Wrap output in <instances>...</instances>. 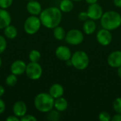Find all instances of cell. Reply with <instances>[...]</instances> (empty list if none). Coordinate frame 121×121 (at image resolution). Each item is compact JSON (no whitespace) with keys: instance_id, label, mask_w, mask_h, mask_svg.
Instances as JSON below:
<instances>
[{"instance_id":"6da1fadb","label":"cell","mask_w":121,"mask_h":121,"mask_svg":"<svg viewBox=\"0 0 121 121\" xmlns=\"http://www.w3.org/2000/svg\"><path fill=\"white\" fill-rule=\"evenodd\" d=\"M62 13L59 7L50 6L43 10L39 18L43 26L49 29H53L60 24L62 18Z\"/></svg>"},{"instance_id":"7a4b0ae2","label":"cell","mask_w":121,"mask_h":121,"mask_svg":"<svg viewBox=\"0 0 121 121\" xmlns=\"http://www.w3.org/2000/svg\"><path fill=\"white\" fill-rule=\"evenodd\" d=\"M103 28L108 30H114L121 26V15L116 11H107L104 13L100 19Z\"/></svg>"},{"instance_id":"3957f363","label":"cell","mask_w":121,"mask_h":121,"mask_svg":"<svg viewBox=\"0 0 121 121\" xmlns=\"http://www.w3.org/2000/svg\"><path fill=\"white\" fill-rule=\"evenodd\" d=\"M55 99L49 93H40L34 99L35 108L41 113H47L54 108Z\"/></svg>"},{"instance_id":"277c9868","label":"cell","mask_w":121,"mask_h":121,"mask_svg":"<svg viewBox=\"0 0 121 121\" xmlns=\"http://www.w3.org/2000/svg\"><path fill=\"white\" fill-rule=\"evenodd\" d=\"M72 67L77 70H84L89 65V57L84 50H77L71 57Z\"/></svg>"},{"instance_id":"5b68a950","label":"cell","mask_w":121,"mask_h":121,"mask_svg":"<svg viewBox=\"0 0 121 121\" xmlns=\"http://www.w3.org/2000/svg\"><path fill=\"white\" fill-rule=\"evenodd\" d=\"M42 26L40 18L37 16H33L28 17L23 25V28L25 32L28 35H34L38 32Z\"/></svg>"},{"instance_id":"8992f818","label":"cell","mask_w":121,"mask_h":121,"mask_svg":"<svg viewBox=\"0 0 121 121\" xmlns=\"http://www.w3.org/2000/svg\"><path fill=\"white\" fill-rule=\"evenodd\" d=\"M66 43L71 45H79L84 40V33L79 29L73 28L67 32L65 38Z\"/></svg>"},{"instance_id":"52a82bcc","label":"cell","mask_w":121,"mask_h":121,"mask_svg":"<svg viewBox=\"0 0 121 121\" xmlns=\"http://www.w3.org/2000/svg\"><path fill=\"white\" fill-rule=\"evenodd\" d=\"M26 74L31 80L39 79L43 74V68L38 62H30L26 65Z\"/></svg>"},{"instance_id":"ba28073f","label":"cell","mask_w":121,"mask_h":121,"mask_svg":"<svg viewBox=\"0 0 121 121\" xmlns=\"http://www.w3.org/2000/svg\"><path fill=\"white\" fill-rule=\"evenodd\" d=\"M113 40V35L111 30L105 28L100 29L96 33V40L102 46L109 45Z\"/></svg>"},{"instance_id":"9c48e42d","label":"cell","mask_w":121,"mask_h":121,"mask_svg":"<svg viewBox=\"0 0 121 121\" xmlns=\"http://www.w3.org/2000/svg\"><path fill=\"white\" fill-rule=\"evenodd\" d=\"M86 11L89 16V18L95 21L100 20L104 13L102 6L98 3L90 4Z\"/></svg>"},{"instance_id":"30bf717a","label":"cell","mask_w":121,"mask_h":121,"mask_svg":"<svg viewBox=\"0 0 121 121\" xmlns=\"http://www.w3.org/2000/svg\"><path fill=\"white\" fill-rule=\"evenodd\" d=\"M72 51L70 48L66 45H59L55 50V56L61 61H67L71 59Z\"/></svg>"},{"instance_id":"8fae6325","label":"cell","mask_w":121,"mask_h":121,"mask_svg":"<svg viewBox=\"0 0 121 121\" xmlns=\"http://www.w3.org/2000/svg\"><path fill=\"white\" fill-rule=\"evenodd\" d=\"M107 63L112 68L121 67V50L111 52L107 57Z\"/></svg>"},{"instance_id":"7c38bea8","label":"cell","mask_w":121,"mask_h":121,"mask_svg":"<svg viewBox=\"0 0 121 121\" xmlns=\"http://www.w3.org/2000/svg\"><path fill=\"white\" fill-rule=\"evenodd\" d=\"M26 65H27L24 61L21 60H17L11 64L10 69L11 73L15 75L16 76L21 75L22 74L26 72Z\"/></svg>"},{"instance_id":"4fadbf2b","label":"cell","mask_w":121,"mask_h":121,"mask_svg":"<svg viewBox=\"0 0 121 121\" xmlns=\"http://www.w3.org/2000/svg\"><path fill=\"white\" fill-rule=\"evenodd\" d=\"M27 106L25 102L22 101H18L14 103L13 106V115L21 118L27 113Z\"/></svg>"},{"instance_id":"5bb4252c","label":"cell","mask_w":121,"mask_h":121,"mask_svg":"<svg viewBox=\"0 0 121 121\" xmlns=\"http://www.w3.org/2000/svg\"><path fill=\"white\" fill-rule=\"evenodd\" d=\"M26 9L28 12L33 16H38L43 11L41 4L36 0L28 1L26 5Z\"/></svg>"},{"instance_id":"9a60e30c","label":"cell","mask_w":121,"mask_h":121,"mask_svg":"<svg viewBox=\"0 0 121 121\" xmlns=\"http://www.w3.org/2000/svg\"><path fill=\"white\" fill-rule=\"evenodd\" d=\"M48 93L50 94V96L52 98H54L55 99L62 97L64 95L65 89H64V87L62 85H61L60 84H58V83H55V84H53L50 87Z\"/></svg>"},{"instance_id":"2e32d148","label":"cell","mask_w":121,"mask_h":121,"mask_svg":"<svg viewBox=\"0 0 121 121\" xmlns=\"http://www.w3.org/2000/svg\"><path fill=\"white\" fill-rule=\"evenodd\" d=\"M11 17L6 9L0 8V29H4L11 24Z\"/></svg>"},{"instance_id":"e0dca14e","label":"cell","mask_w":121,"mask_h":121,"mask_svg":"<svg viewBox=\"0 0 121 121\" xmlns=\"http://www.w3.org/2000/svg\"><path fill=\"white\" fill-rule=\"evenodd\" d=\"M82 30L86 35H89L93 34L96 30V24L95 21L89 18L88 20L84 21L82 26Z\"/></svg>"},{"instance_id":"ac0fdd59","label":"cell","mask_w":121,"mask_h":121,"mask_svg":"<svg viewBox=\"0 0 121 121\" xmlns=\"http://www.w3.org/2000/svg\"><path fill=\"white\" fill-rule=\"evenodd\" d=\"M68 108V101L64 97H60L55 99L54 108L59 112H64Z\"/></svg>"},{"instance_id":"d6986e66","label":"cell","mask_w":121,"mask_h":121,"mask_svg":"<svg viewBox=\"0 0 121 121\" xmlns=\"http://www.w3.org/2000/svg\"><path fill=\"white\" fill-rule=\"evenodd\" d=\"M74 1L72 0H62L59 4V9L63 13H69L74 9Z\"/></svg>"},{"instance_id":"ffe728a7","label":"cell","mask_w":121,"mask_h":121,"mask_svg":"<svg viewBox=\"0 0 121 121\" xmlns=\"http://www.w3.org/2000/svg\"><path fill=\"white\" fill-rule=\"evenodd\" d=\"M53 36L57 40H63L66 36V31L65 28L60 25L53 28Z\"/></svg>"},{"instance_id":"44dd1931","label":"cell","mask_w":121,"mask_h":121,"mask_svg":"<svg viewBox=\"0 0 121 121\" xmlns=\"http://www.w3.org/2000/svg\"><path fill=\"white\" fill-rule=\"evenodd\" d=\"M4 33L6 38L9 39H14L17 36L18 30L14 26L10 24L4 28Z\"/></svg>"},{"instance_id":"7402d4cb","label":"cell","mask_w":121,"mask_h":121,"mask_svg":"<svg viewBox=\"0 0 121 121\" xmlns=\"http://www.w3.org/2000/svg\"><path fill=\"white\" fill-rule=\"evenodd\" d=\"M60 112L57 111L56 109H52L49 112L47 113L46 118L48 121H57L60 118Z\"/></svg>"},{"instance_id":"603a6c76","label":"cell","mask_w":121,"mask_h":121,"mask_svg":"<svg viewBox=\"0 0 121 121\" xmlns=\"http://www.w3.org/2000/svg\"><path fill=\"white\" fill-rule=\"evenodd\" d=\"M28 57L30 62H38L41 57L40 52L37 50H32L28 55Z\"/></svg>"},{"instance_id":"cb8c5ba5","label":"cell","mask_w":121,"mask_h":121,"mask_svg":"<svg viewBox=\"0 0 121 121\" xmlns=\"http://www.w3.org/2000/svg\"><path fill=\"white\" fill-rule=\"evenodd\" d=\"M18 79H17V76L13 74H11L9 75H8L6 78V84L7 86H14L16 83H17Z\"/></svg>"},{"instance_id":"d4e9b609","label":"cell","mask_w":121,"mask_h":121,"mask_svg":"<svg viewBox=\"0 0 121 121\" xmlns=\"http://www.w3.org/2000/svg\"><path fill=\"white\" fill-rule=\"evenodd\" d=\"M113 108L116 113H121V97H118L113 101Z\"/></svg>"},{"instance_id":"484cf974","label":"cell","mask_w":121,"mask_h":121,"mask_svg":"<svg viewBox=\"0 0 121 121\" xmlns=\"http://www.w3.org/2000/svg\"><path fill=\"white\" fill-rule=\"evenodd\" d=\"M99 120L100 121H111V116L107 111H102L99 114Z\"/></svg>"},{"instance_id":"4316f807","label":"cell","mask_w":121,"mask_h":121,"mask_svg":"<svg viewBox=\"0 0 121 121\" xmlns=\"http://www.w3.org/2000/svg\"><path fill=\"white\" fill-rule=\"evenodd\" d=\"M7 43L5 38L0 35V55L2 54L6 49Z\"/></svg>"},{"instance_id":"83f0119b","label":"cell","mask_w":121,"mask_h":121,"mask_svg":"<svg viewBox=\"0 0 121 121\" xmlns=\"http://www.w3.org/2000/svg\"><path fill=\"white\" fill-rule=\"evenodd\" d=\"M13 3V0H0V8L6 9L9 8Z\"/></svg>"},{"instance_id":"f1b7e54d","label":"cell","mask_w":121,"mask_h":121,"mask_svg":"<svg viewBox=\"0 0 121 121\" xmlns=\"http://www.w3.org/2000/svg\"><path fill=\"white\" fill-rule=\"evenodd\" d=\"M89 18L87 11H81V12H79V14H78V19H79V21H80L84 22V21H86V20H88Z\"/></svg>"},{"instance_id":"f546056e","label":"cell","mask_w":121,"mask_h":121,"mask_svg":"<svg viewBox=\"0 0 121 121\" xmlns=\"http://www.w3.org/2000/svg\"><path fill=\"white\" fill-rule=\"evenodd\" d=\"M20 121H37V118L30 114H26L23 117L20 118Z\"/></svg>"},{"instance_id":"4dcf8cb0","label":"cell","mask_w":121,"mask_h":121,"mask_svg":"<svg viewBox=\"0 0 121 121\" xmlns=\"http://www.w3.org/2000/svg\"><path fill=\"white\" fill-rule=\"evenodd\" d=\"M5 109H6L5 102L1 99H0V114H2L5 111Z\"/></svg>"},{"instance_id":"1f68e13d","label":"cell","mask_w":121,"mask_h":121,"mask_svg":"<svg viewBox=\"0 0 121 121\" xmlns=\"http://www.w3.org/2000/svg\"><path fill=\"white\" fill-rule=\"evenodd\" d=\"M6 121H19L20 118L17 116H16L15 115L13 116H9V117L6 118Z\"/></svg>"},{"instance_id":"d6a6232c","label":"cell","mask_w":121,"mask_h":121,"mask_svg":"<svg viewBox=\"0 0 121 121\" xmlns=\"http://www.w3.org/2000/svg\"><path fill=\"white\" fill-rule=\"evenodd\" d=\"M112 121H121V113H116L115 114L112 118H111Z\"/></svg>"},{"instance_id":"836d02e7","label":"cell","mask_w":121,"mask_h":121,"mask_svg":"<svg viewBox=\"0 0 121 121\" xmlns=\"http://www.w3.org/2000/svg\"><path fill=\"white\" fill-rule=\"evenodd\" d=\"M113 4L118 8H121V0H113Z\"/></svg>"},{"instance_id":"e575fe53","label":"cell","mask_w":121,"mask_h":121,"mask_svg":"<svg viewBox=\"0 0 121 121\" xmlns=\"http://www.w3.org/2000/svg\"><path fill=\"white\" fill-rule=\"evenodd\" d=\"M5 93V89L2 85H0V98Z\"/></svg>"},{"instance_id":"d590c367","label":"cell","mask_w":121,"mask_h":121,"mask_svg":"<svg viewBox=\"0 0 121 121\" xmlns=\"http://www.w3.org/2000/svg\"><path fill=\"white\" fill-rule=\"evenodd\" d=\"M98 1L99 0H85L86 3L88 4L89 5L93 4H95V3H98Z\"/></svg>"},{"instance_id":"8d00e7d4","label":"cell","mask_w":121,"mask_h":121,"mask_svg":"<svg viewBox=\"0 0 121 121\" xmlns=\"http://www.w3.org/2000/svg\"><path fill=\"white\" fill-rule=\"evenodd\" d=\"M65 63H66V65H67V67H72V62L71 59H69V60L65 61Z\"/></svg>"},{"instance_id":"74e56055","label":"cell","mask_w":121,"mask_h":121,"mask_svg":"<svg viewBox=\"0 0 121 121\" xmlns=\"http://www.w3.org/2000/svg\"><path fill=\"white\" fill-rule=\"evenodd\" d=\"M117 74L118 77L121 79V67H119L118 68H117Z\"/></svg>"},{"instance_id":"f35d334b","label":"cell","mask_w":121,"mask_h":121,"mask_svg":"<svg viewBox=\"0 0 121 121\" xmlns=\"http://www.w3.org/2000/svg\"><path fill=\"white\" fill-rule=\"evenodd\" d=\"M1 65H2V60H1V59L0 57V67H1Z\"/></svg>"},{"instance_id":"ab89813d","label":"cell","mask_w":121,"mask_h":121,"mask_svg":"<svg viewBox=\"0 0 121 121\" xmlns=\"http://www.w3.org/2000/svg\"><path fill=\"white\" fill-rule=\"evenodd\" d=\"M72 1H82V0H72Z\"/></svg>"},{"instance_id":"60d3db41","label":"cell","mask_w":121,"mask_h":121,"mask_svg":"<svg viewBox=\"0 0 121 121\" xmlns=\"http://www.w3.org/2000/svg\"><path fill=\"white\" fill-rule=\"evenodd\" d=\"M28 1H33V0H28Z\"/></svg>"}]
</instances>
